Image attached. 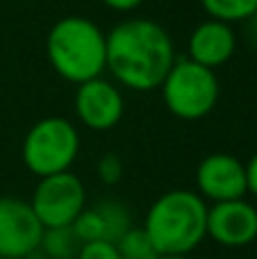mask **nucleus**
Here are the masks:
<instances>
[{
	"label": "nucleus",
	"mask_w": 257,
	"mask_h": 259,
	"mask_svg": "<svg viewBox=\"0 0 257 259\" xmlns=\"http://www.w3.org/2000/svg\"><path fill=\"white\" fill-rule=\"evenodd\" d=\"M176 59L171 34L153 18H123L107 32V71L123 89L137 94L159 89Z\"/></svg>",
	"instance_id": "1"
},
{
	"label": "nucleus",
	"mask_w": 257,
	"mask_h": 259,
	"mask_svg": "<svg viewBox=\"0 0 257 259\" xmlns=\"http://www.w3.org/2000/svg\"><path fill=\"white\" fill-rule=\"evenodd\" d=\"M46 55L53 71L77 87L107 71V32L91 18L68 14L48 30Z\"/></svg>",
	"instance_id": "2"
},
{
	"label": "nucleus",
	"mask_w": 257,
	"mask_h": 259,
	"mask_svg": "<svg viewBox=\"0 0 257 259\" xmlns=\"http://www.w3.org/2000/svg\"><path fill=\"white\" fill-rule=\"evenodd\" d=\"M207 207L194 189H171L155 198L141 228L159 255H191L207 239Z\"/></svg>",
	"instance_id": "3"
},
{
	"label": "nucleus",
	"mask_w": 257,
	"mask_h": 259,
	"mask_svg": "<svg viewBox=\"0 0 257 259\" xmlns=\"http://www.w3.org/2000/svg\"><path fill=\"white\" fill-rule=\"evenodd\" d=\"M80 155V132L64 116H46L27 130L21 143V159L36 178L66 173Z\"/></svg>",
	"instance_id": "4"
},
{
	"label": "nucleus",
	"mask_w": 257,
	"mask_h": 259,
	"mask_svg": "<svg viewBox=\"0 0 257 259\" xmlns=\"http://www.w3.org/2000/svg\"><path fill=\"white\" fill-rule=\"evenodd\" d=\"M159 91H162L166 109L176 118L200 121L217 107L221 98V82H219L217 71L185 57L176 59Z\"/></svg>",
	"instance_id": "5"
},
{
	"label": "nucleus",
	"mask_w": 257,
	"mask_h": 259,
	"mask_svg": "<svg viewBox=\"0 0 257 259\" xmlns=\"http://www.w3.org/2000/svg\"><path fill=\"white\" fill-rule=\"evenodd\" d=\"M30 205L44 230L68 228L87 207V187L73 170L39 178Z\"/></svg>",
	"instance_id": "6"
},
{
	"label": "nucleus",
	"mask_w": 257,
	"mask_h": 259,
	"mask_svg": "<svg viewBox=\"0 0 257 259\" xmlns=\"http://www.w3.org/2000/svg\"><path fill=\"white\" fill-rule=\"evenodd\" d=\"M194 182V191L207 205L239 200V198H246V193H248L246 164L239 157L230 155V152H212V155L203 157L196 166Z\"/></svg>",
	"instance_id": "7"
},
{
	"label": "nucleus",
	"mask_w": 257,
	"mask_h": 259,
	"mask_svg": "<svg viewBox=\"0 0 257 259\" xmlns=\"http://www.w3.org/2000/svg\"><path fill=\"white\" fill-rule=\"evenodd\" d=\"M73 105L77 121L94 132L114 130L125 114V98L121 87L103 75L77 84Z\"/></svg>",
	"instance_id": "8"
},
{
	"label": "nucleus",
	"mask_w": 257,
	"mask_h": 259,
	"mask_svg": "<svg viewBox=\"0 0 257 259\" xmlns=\"http://www.w3.org/2000/svg\"><path fill=\"white\" fill-rule=\"evenodd\" d=\"M44 237L30 200L0 196V259H25Z\"/></svg>",
	"instance_id": "9"
},
{
	"label": "nucleus",
	"mask_w": 257,
	"mask_h": 259,
	"mask_svg": "<svg viewBox=\"0 0 257 259\" xmlns=\"http://www.w3.org/2000/svg\"><path fill=\"white\" fill-rule=\"evenodd\" d=\"M207 239L221 248H246L257 241V207L246 198L207 207Z\"/></svg>",
	"instance_id": "10"
},
{
	"label": "nucleus",
	"mask_w": 257,
	"mask_h": 259,
	"mask_svg": "<svg viewBox=\"0 0 257 259\" xmlns=\"http://www.w3.org/2000/svg\"><path fill=\"white\" fill-rule=\"evenodd\" d=\"M82 243L89 241H112L116 243L132 228L130 209L116 198H107L96 205H87L82 214L71 225Z\"/></svg>",
	"instance_id": "11"
},
{
	"label": "nucleus",
	"mask_w": 257,
	"mask_h": 259,
	"mask_svg": "<svg viewBox=\"0 0 257 259\" xmlns=\"http://www.w3.org/2000/svg\"><path fill=\"white\" fill-rule=\"evenodd\" d=\"M187 53L191 62L217 71L219 66L230 62L232 55L237 53L235 27L230 23L205 18L191 30L189 41H187Z\"/></svg>",
	"instance_id": "12"
},
{
	"label": "nucleus",
	"mask_w": 257,
	"mask_h": 259,
	"mask_svg": "<svg viewBox=\"0 0 257 259\" xmlns=\"http://www.w3.org/2000/svg\"><path fill=\"white\" fill-rule=\"evenodd\" d=\"M39 248L48 259H77L82 241L77 239L71 225L68 228H48L44 230Z\"/></svg>",
	"instance_id": "13"
},
{
	"label": "nucleus",
	"mask_w": 257,
	"mask_h": 259,
	"mask_svg": "<svg viewBox=\"0 0 257 259\" xmlns=\"http://www.w3.org/2000/svg\"><path fill=\"white\" fill-rule=\"evenodd\" d=\"M200 5L209 18L230 25L257 16V0H200Z\"/></svg>",
	"instance_id": "14"
},
{
	"label": "nucleus",
	"mask_w": 257,
	"mask_h": 259,
	"mask_svg": "<svg viewBox=\"0 0 257 259\" xmlns=\"http://www.w3.org/2000/svg\"><path fill=\"white\" fill-rule=\"evenodd\" d=\"M116 248H118V255L121 259H157L159 252L155 250V246L150 243L148 234L144 232V228H137L132 225L125 234L116 241Z\"/></svg>",
	"instance_id": "15"
},
{
	"label": "nucleus",
	"mask_w": 257,
	"mask_h": 259,
	"mask_svg": "<svg viewBox=\"0 0 257 259\" xmlns=\"http://www.w3.org/2000/svg\"><path fill=\"white\" fill-rule=\"evenodd\" d=\"M123 170H125V166H123V159L116 152H105L98 159V164H96V175H98V180L103 184H107V187H114V184L121 182Z\"/></svg>",
	"instance_id": "16"
},
{
	"label": "nucleus",
	"mask_w": 257,
	"mask_h": 259,
	"mask_svg": "<svg viewBox=\"0 0 257 259\" xmlns=\"http://www.w3.org/2000/svg\"><path fill=\"white\" fill-rule=\"evenodd\" d=\"M77 259H121L116 243L112 241H89L82 243Z\"/></svg>",
	"instance_id": "17"
},
{
	"label": "nucleus",
	"mask_w": 257,
	"mask_h": 259,
	"mask_svg": "<svg viewBox=\"0 0 257 259\" xmlns=\"http://www.w3.org/2000/svg\"><path fill=\"white\" fill-rule=\"evenodd\" d=\"M105 7H109L112 12H121V14H127V12H135L139 9L146 0H100Z\"/></svg>",
	"instance_id": "18"
},
{
	"label": "nucleus",
	"mask_w": 257,
	"mask_h": 259,
	"mask_svg": "<svg viewBox=\"0 0 257 259\" xmlns=\"http://www.w3.org/2000/svg\"><path fill=\"white\" fill-rule=\"evenodd\" d=\"M246 184H248V193L257 198V152L246 164Z\"/></svg>",
	"instance_id": "19"
},
{
	"label": "nucleus",
	"mask_w": 257,
	"mask_h": 259,
	"mask_svg": "<svg viewBox=\"0 0 257 259\" xmlns=\"http://www.w3.org/2000/svg\"><path fill=\"white\" fill-rule=\"evenodd\" d=\"M25 259H48V257L44 255V250H41V248H36V250H32V252H30V255H27Z\"/></svg>",
	"instance_id": "20"
},
{
	"label": "nucleus",
	"mask_w": 257,
	"mask_h": 259,
	"mask_svg": "<svg viewBox=\"0 0 257 259\" xmlns=\"http://www.w3.org/2000/svg\"><path fill=\"white\" fill-rule=\"evenodd\" d=\"M157 259H189V255H157Z\"/></svg>",
	"instance_id": "21"
}]
</instances>
